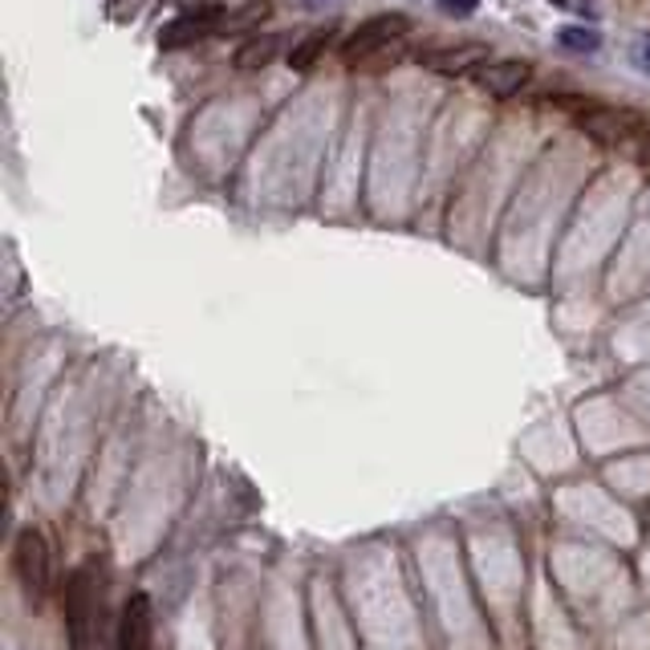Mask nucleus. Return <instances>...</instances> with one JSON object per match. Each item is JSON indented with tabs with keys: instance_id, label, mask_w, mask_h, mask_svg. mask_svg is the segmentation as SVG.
Wrapping results in <instances>:
<instances>
[{
	"instance_id": "obj_15",
	"label": "nucleus",
	"mask_w": 650,
	"mask_h": 650,
	"mask_svg": "<svg viewBox=\"0 0 650 650\" xmlns=\"http://www.w3.org/2000/svg\"><path fill=\"white\" fill-rule=\"evenodd\" d=\"M638 159H642V163H650V130H647V139H642V147H638Z\"/></svg>"
},
{
	"instance_id": "obj_8",
	"label": "nucleus",
	"mask_w": 650,
	"mask_h": 650,
	"mask_svg": "<svg viewBox=\"0 0 650 650\" xmlns=\"http://www.w3.org/2000/svg\"><path fill=\"white\" fill-rule=\"evenodd\" d=\"M480 62H488V49L484 46L427 49V53H418V65H427L435 74H448V78H467Z\"/></svg>"
},
{
	"instance_id": "obj_16",
	"label": "nucleus",
	"mask_w": 650,
	"mask_h": 650,
	"mask_svg": "<svg viewBox=\"0 0 650 650\" xmlns=\"http://www.w3.org/2000/svg\"><path fill=\"white\" fill-rule=\"evenodd\" d=\"M549 4H558V9H565V4H570V0H549Z\"/></svg>"
},
{
	"instance_id": "obj_6",
	"label": "nucleus",
	"mask_w": 650,
	"mask_h": 650,
	"mask_svg": "<svg viewBox=\"0 0 650 650\" xmlns=\"http://www.w3.org/2000/svg\"><path fill=\"white\" fill-rule=\"evenodd\" d=\"M220 21H224V9H200V13L175 16L167 29L159 33V46H163V49L196 46V41H203L208 33H216V29H220Z\"/></svg>"
},
{
	"instance_id": "obj_1",
	"label": "nucleus",
	"mask_w": 650,
	"mask_h": 650,
	"mask_svg": "<svg viewBox=\"0 0 650 650\" xmlns=\"http://www.w3.org/2000/svg\"><path fill=\"white\" fill-rule=\"evenodd\" d=\"M577 126H582L598 147H605V151H626V155H638V147H642V139H647V130H650L638 114H630V110H610L602 107V102H593V107L577 118Z\"/></svg>"
},
{
	"instance_id": "obj_14",
	"label": "nucleus",
	"mask_w": 650,
	"mask_h": 650,
	"mask_svg": "<svg viewBox=\"0 0 650 650\" xmlns=\"http://www.w3.org/2000/svg\"><path fill=\"white\" fill-rule=\"evenodd\" d=\"M635 62H638V70H647V74H650V37H638Z\"/></svg>"
},
{
	"instance_id": "obj_4",
	"label": "nucleus",
	"mask_w": 650,
	"mask_h": 650,
	"mask_svg": "<svg viewBox=\"0 0 650 650\" xmlns=\"http://www.w3.org/2000/svg\"><path fill=\"white\" fill-rule=\"evenodd\" d=\"M16 573H21V582L29 589L33 598H46L49 593V582H53V573H49V549H46V537L41 533H33L25 528L21 537H16Z\"/></svg>"
},
{
	"instance_id": "obj_13",
	"label": "nucleus",
	"mask_w": 650,
	"mask_h": 650,
	"mask_svg": "<svg viewBox=\"0 0 650 650\" xmlns=\"http://www.w3.org/2000/svg\"><path fill=\"white\" fill-rule=\"evenodd\" d=\"M476 4H480V0H439V9H443V13H455V16H472L476 13Z\"/></svg>"
},
{
	"instance_id": "obj_10",
	"label": "nucleus",
	"mask_w": 650,
	"mask_h": 650,
	"mask_svg": "<svg viewBox=\"0 0 650 650\" xmlns=\"http://www.w3.org/2000/svg\"><path fill=\"white\" fill-rule=\"evenodd\" d=\"M273 13V4L268 0H248L245 9H236V13H224V21H220L216 33H240V29H252L257 21H264V16Z\"/></svg>"
},
{
	"instance_id": "obj_2",
	"label": "nucleus",
	"mask_w": 650,
	"mask_h": 650,
	"mask_svg": "<svg viewBox=\"0 0 650 650\" xmlns=\"http://www.w3.org/2000/svg\"><path fill=\"white\" fill-rule=\"evenodd\" d=\"M407 16L399 13H387V16H371V21H362L350 37H346V46H341V58L350 65H362L371 53H378V49L395 46V41H403L407 37Z\"/></svg>"
},
{
	"instance_id": "obj_12",
	"label": "nucleus",
	"mask_w": 650,
	"mask_h": 650,
	"mask_svg": "<svg viewBox=\"0 0 650 650\" xmlns=\"http://www.w3.org/2000/svg\"><path fill=\"white\" fill-rule=\"evenodd\" d=\"M558 41L565 49H573V53H598V49H602V33H598V29H577V25H570V29H561Z\"/></svg>"
},
{
	"instance_id": "obj_7",
	"label": "nucleus",
	"mask_w": 650,
	"mask_h": 650,
	"mask_svg": "<svg viewBox=\"0 0 650 650\" xmlns=\"http://www.w3.org/2000/svg\"><path fill=\"white\" fill-rule=\"evenodd\" d=\"M118 650H151V598L130 593L118 622Z\"/></svg>"
},
{
	"instance_id": "obj_11",
	"label": "nucleus",
	"mask_w": 650,
	"mask_h": 650,
	"mask_svg": "<svg viewBox=\"0 0 650 650\" xmlns=\"http://www.w3.org/2000/svg\"><path fill=\"white\" fill-rule=\"evenodd\" d=\"M329 37H334L329 29H317V33H310L305 41H297L293 53H289V65H293V70H310V65L322 58L325 49H329Z\"/></svg>"
},
{
	"instance_id": "obj_5",
	"label": "nucleus",
	"mask_w": 650,
	"mask_h": 650,
	"mask_svg": "<svg viewBox=\"0 0 650 650\" xmlns=\"http://www.w3.org/2000/svg\"><path fill=\"white\" fill-rule=\"evenodd\" d=\"M472 86H480L484 93H492V98H512V93H521L533 78V65L528 62H509V58H488L480 62L472 74Z\"/></svg>"
},
{
	"instance_id": "obj_3",
	"label": "nucleus",
	"mask_w": 650,
	"mask_h": 650,
	"mask_svg": "<svg viewBox=\"0 0 650 650\" xmlns=\"http://www.w3.org/2000/svg\"><path fill=\"white\" fill-rule=\"evenodd\" d=\"M65 635L70 650H90L93 642V582L90 573L78 570L65 586Z\"/></svg>"
},
{
	"instance_id": "obj_9",
	"label": "nucleus",
	"mask_w": 650,
	"mask_h": 650,
	"mask_svg": "<svg viewBox=\"0 0 650 650\" xmlns=\"http://www.w3.org/2000/svg\"><path fill=\"white\" fill-rule=\"evenodd\" d=\"M280 49H285V37H280V33H264V37L245 41L233 62H236V70H264L268 62H277Z\"/></svg>"
}]
</instances>
